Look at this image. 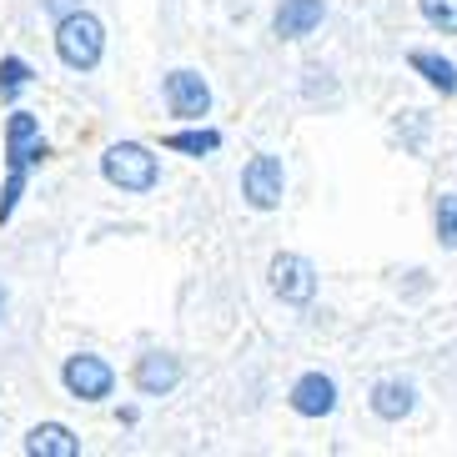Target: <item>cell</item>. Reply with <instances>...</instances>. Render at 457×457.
Here are the masks:
<instances>
[{
    "label": "cell",
    "mask_w": 457,
    "mask_h": 457,
    "mask_svg": "<svg viewBox=\"0 0 457 457\" xmlns=\"http://www.w3.org/2000/svg\"><path fill=\"white\" fill-rule=\"evenodd\" d=\"M46 156H51V146H46V136H41V121L30 111H11V121H5V166H11V176L0 187V221L15 216V202L26 196L30 166H41Z\"/></svg>",
    "instance_id": "obj_1"
},
{
    "label": "cell",
    "mask_w": 457,
    "mask_h": 457,
    "mask_svg": "<svg viewBox=\"0 0 457 457\" xmlns=\"http://www.w3.org/2000/svg\"><path fill=\"white\" fill-rule=\"evenodd\" d=\"M101 51H106V26H101L96 15L76 11L55 26V55H61L71 71H96L101 66Z\"/></svg>",
    "instance_id": "obj_2"
},
{
    "label": "cell",
    "mask_w": 457,
    "mask_h": 457,
    "mask_svg": "<svg viewBox=\"0 0 457 457\" xmlns=\"http://www.w3.org/2000/svg\"><path fill=\"white\" fill-rule=\"evenodd\" d=\"M101 176L121 191H151L156 187V156H151L141 141H116V146H106V156H101Z\"/></svg>",
    "instance_id": "obj_3"
},
{
    "label": "cell",
    "mask_w": 457,
    "mask_h": 457,
    "mask_svg": "<svg viewBox=\"0 0 457 457\" xmlns=\"http://www.w3.org/2000/svg\"><path fill=\"white\" fill-rule=\"evenodd\" d=\"M282 191H287V171H282V156H252L242 166V196L252 212H271V206H282Z\"/></svg>",
    "instance_id": "obj_4"
},
{
    "label": "cell",
    "mask_w": 457,
    "mask_h": 457,
    "mask_svg": "<svg viewBox=\"0 0 457 457\" xmlns=\"http://www.w3.org/2000/svg\"><path fill=\"white\" fill-rule=\"evenodd\" d=\"M61 382H66V392L76 397V403H101V397H111V387H116V372H111L106 357L76 352V357L61 367Z\"/></svg>",
    "instance_id": "obj_5"
},
{
    "label": "cell",
    "mask_w": 457,
    "mask_h": 457,
    "mask_svg": "<svg viewBox=\"0 0 457 457\" xmlns=\"http://www.w3.org/2000/svg\"><path fill=\"white\" fill-rule=\"evenodd\" d=\"M271 287H277V296H282V302L307 307L312 296H317V267H312L307 256L282 252L277 262H271Z\"/></svg>",
    "instance_id": "obj_6"
},
{
    "label": "cell",
    "mask_w": 457,
    "mask_h": 457,
    "mask_svg": "<svg viewBox=\"0 0 457 457\" xmlns=\"http://www.w3.org/2000/svg\"><path fill=\"white\" fill-rule=\"evenodd\" d=\"M166 106H171V116H181V121H202L206 111H212V86H206L196 71H171V76H166Z\"/></svg>",
    "instance_id": "obj_7"
},
{
    "label": "cell",
    "mask_w": 457,
    "mask_h": 457,
    "mask_svg": "<svg viewBox=\"0 0 457 457\" xmlns=\"http://www.w3.org/2000/svg\"><path fill=\"white\" fill-rule=\"evenodd\" d=\"M322 15H327L322 0H282L277 15H271V30L282 41H302V36H312V30L322 26Z\"/></svg>",
    "instance_id": "obj_8"
},
{
    "label": "cell",
    "mask_w": 457,
    "mask_h": 457,
    "mask_svg": "<svg viewBox=\"0 0 457 457\" xmlns=\"http://www.w3.org/2000/svg\"><path fill=\"white\" fill-rule=\"evenodd\" d=\"M131 377H136V392H141V397H166V392L181 382V362H176L171 352H146Z\"/></svg>",
    "instance_id": "obj_9"
},
{
    "label": "cell",
    "mask_w": 457,
    "mask_h": 457,
    "mask_svg": "<svg viewBox=\"0 0 457 457\" xmlns=\"http://www.w3.org/2000/svg\"><path fill=\"white\" fill-rule=\"evenodd\" d=\"M292 407L302 417H327L337 412V382L327 372H307V377H296V387H292Z\"/></svg>",
    "instance_id": "obj_10"
},
{
    "label": "cell",
    "mask_w": 457,
    "mask_h": 457,
    "mask_svg": "<svg viewBox=\"0 0 457 457\" xmlns=\"http://www.w3.org/2000/svg\"><path fill=\"white\" fill-rule=\"evenodd\" d=\"M26 453L30 457H81V437L66 422H41L26 432Z\"/></svg>",
    "instance_id": "obj_11"
},
{
    "label": "cell",
    "mask_w": 457,
    "mask_h": 457,
    "mask_svg": "<svg viewBox=\"0 0 457 457\" xmlns=\"http://www.w3.org/2000/svg\"><path fill=\"white\" fill-rule=\"evenodd\" d=\"M417 392L412 382H397V377H387V382H377L372 387V412L382 417V422H403L407 412H412Z\"/></svg>",
    "instance_id": "obj_12"
},
{
    "label": "cell",
    "mask_w": 457,
    "mask_h": 457,
    "mask_svg": "<svg viewBox=\"0 0 457 457\" xmlns=\"http://www.w3.org/2000/svg\"><path fill=\"white\" fill-rule=\"evenodd\" d=\"M407 61H412V71H417V76H422V81L432 86V91L457 96V66H453V61H443L437 51H412Z\"/></svg>",
    "instance_id": "obj_13"
},
{
    "label": "cell",
    "mask_w": 457,
    "mask_h": 457,
    "mask_svg": "<svg viewBox=\"0 0 457 457\" xmlns=\"http://www.w3.org/2000/svg\"><path fill=\"white\" fill-rule=\"evenodd\" d=\"M30 76H36V71H30L21 55H5V61H0V101H15V96L30 86Z\"/></svg>",
    "instance_id": "obj_14"
},
{
    "label": "cell",
    "mask_w": 457,
    "mask_h": 457,
    "mask_svg": "<svg viewBox=\"0 0 457 457\" xmlns=\"http://www.w3.org/2000/svg\"><path fill=\"white\" fill-rule=\"evenodd\" d=\"M166 146L181 151V156H212V151L221 146V136L216 131H171L166 136Z\"/></svg>",
    "instance_id": "obj_15"
},
{
    "label": "cell",
    "mask_w": 457,
    "mask_h": 457,
    "mask_svg": "<svg viewBox=\"0 0 457 457\" xmlns=\"http://www.w3.org/2000/svg\"><path fill=\"white\" fill-rule=\"evenodd\" d=\"M422 21L443 36H457V0H422Z\"/></svg>",
    "instance_id": "obj_16"
},
{
    "label": "cell",
    "mask_w": 457,
    "mask_h": 457,
    "mask_svg": "<svg viewBox=\"0 0 457 457\" xmlns=\"http://www.w3.org/2000/svg\"><path fill=\"white\" fill-rule=\"evenodd\" d=\"M437 242H443L447 252H457V196L453 191L437 196Z\"/></svg>",
    "instance_id": "obj_17"
},
{
    "label": "cell",
    "mask_w": 457,
    "mask_h": 457,
    "mask_svg": "<svg viewBox=\"0 0 457 457\" xmlns=\"http://www.w3.org/2000/svg\"><path fill=\"white\" fill-rule=\"evenodd\" d=\"M46 11H51L55 21H66V15H76V11H81V0H46Z\"/></svg>",
    "instance_id": "obj_18"
},
{
    "label": "cell",
    "mask_w": 457,
    "mask_h": 457,
    "mask_svg": "<svg viewBox=\"0 0 457 457\" xmlns=\"http://www.w3.org/2000/svg\"><path fill=\"white\" fill-rule=\"evenodd\" d=\"M0 317H5V287H0Z\"/></svg>",
    "instance_id": "obj_19"
}]
</instances>
